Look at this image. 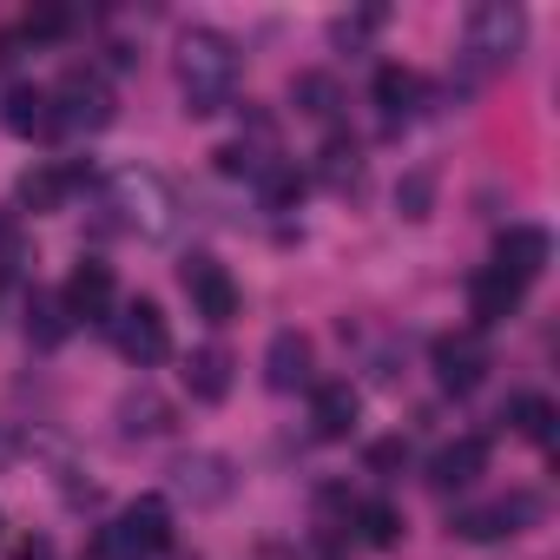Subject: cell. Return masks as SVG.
<instances>
[{
  "mask_svg": "<svg viewBox=\"0 0 560 560\" xmlns=\"http://www.w3.org/2000/svg\"><path fill=\"white\" fill-rule=\"evenodd\" d=\"M178 93H185V113L191 119H211L231 106L237 93V47L211 27H191L185 47H178Z\"/></svg>",
  "mask_w": 560,
  "mask_h": 560,
  "instance_id": "cell-1",
  "label": "cell"
},
{
  "mask_svg": "<svg viewBox=\"0 0 560 560\" xmlns=\"http://www.w3.org/2000/svg\"><path fill=\"white\" fill-rule=\"evenodd\" d=\"M521 40H527V14L514 8V0H481V8H468V40H462V54H468L475 73L508 67V60L521 54Z\"/></svg>",
  "mask_w": 560,
  "mask_h": 560,
  "instance_id": "cell-2",
  "label": "cell"
},
{
  "mask_svg": "<svg viewBox=\"0 0 560 560\" xmlns=\"http://www.w3.org/2000/svg\"><path fill=\"white\" fill-rule=\"evenodd\" d=\"M47 93H54V119L73 126V132H106L119 119V100H113L100 67H67L60 86H47Z\"/></svg>",
  "mask_w": 560,
  "mask_h": 560,
  "instance_id": "cell-3",
  "label": "cell"
},
{
  "mask_svg": "<svg viewBox=\"0 0 560 560\" xmlns=\"http://www.w3.org/2000/svg\"><path fill=\"white\" fill-rule=\"evenodd\" d=\"M534 521H540V494L514 488V494H494V501L462 508V514L448 521V534H462V540H514V534H527Z\"/></svg>",
  "mask_w": 560,
  "mask_h": 560,
  "instance_id": "cell-4",
  "label": "cell"
},
{
  "mask_svg": "<svg viewBox=\"0 0 560 560\" xmlns=\"http://www.w3.org/2000/svg\"><path fill=\"white\" fill-rule=\"evenodd\" d=\"M113 343H119L126 363L152 370V363L172 357V324H165V311H159L152 298H132L126 311H113Z\"/></svg>",
  "mask_w": 560,
  "mask_h": 560,
  "instance_id": "cell-5",
  "label": "cell"
},
{
  "mask_svg": "<svg viewBox=\"0 0 560 560\" xmlns=\"http://www.w3.org/2000/svg\"><path fill=\"white\" fill-rule=\"evenodd\" d=\"M429 370H435V383H442L448 396H468V389H481V383H488L494 357H488L481 330H448V337H435V343H429Z\"/></svg>",
  "mask_w": 560,
  "mask_h": 560,
  "instance_id": "cell-6",
  "label": "cell"
},
{
  "mask_svg": "<svg viewBox=\"0 0 560 560\" xmlns=\"http://www.w3.org/2000/svg\"><path fill=\"white\" fill-rule=\"evenodd\" d=\"M113 205H119V211L145 231V237H165V231H172V211H178L172 185H165L159 172H139V165L113 178Z\"/></svg>",
  "mask_w": 560,
  "mask_h": 560,
  "instance_id": "cell-7",
  "label": "cell"
},
{
  "mask_svg": "<svg viewBox=\"0 0 560 560\" xmlns=\"http://www.w3.org/2000/svg\"><path fill=\"white\" fill-rule=\"evenodd\" d=\"M178 284H185V298H191V311H198L205 324H231V317H237V284H231V270H224L211 250H191V257L178 264Z\"/></svg>",
  "mask_w": 560,
  "mask_h": 560,
  "instance_id": "cell-8",
  "label": "cell"
},
{
  "mask_svg": "<svg viewBox=\"0 0 560 560\" xmlns=\"http://www.w3.org/2000/svg\"><path fill=\"white\" fill-rule=\"evenodd\" d=\"M60 304H67V317L73 324H113V311H119V284H113V264H80L73 277H67V291H60Z\"/></svg>",
  "mask_w": 560,
  "mask_h": 560,
  "instance_id": "cell-9",
  "label": "cell"
},
{
  "mask_svg": "<svg viewBox=\"0 0 560 560\" xmlns=\"http://www.w3.org/2000/svg\"><path fill=\"white\" fill-rule=\"evenodd\" d=\"M547 257H553V244H547L540 224H508L494 237V270H508L514 284H534V277L547 270Z\"/></svg>",
  "mask_w": 560,
  "mask_h": 560,
  "instance_id": "cell-10",
  "label": "cell"
},
{
  "mask_svg": "<svg viewBox=\"0 0 560 560\" xmlns=\"http://www.w3.org/2000/svg\"><path fill=\"white\" fill-rule=\"evenodd\" d=\"M521 298H527V284H514V277L494 270V264H481V270L468 277V317H475V324H508V317L521 311Z\"/></svg>",
  "mask_w": 560,
  "mask_h": 560,
  "instance_id": "cell-11",
  "label": "cell"
},
{
  "mask_svg": "<svg viewBox=\"0 0 560 560\" xmlns=\"http://www.w3.org/2000/svg\"><path fill=\"white\" fill-rule=\"evenodd\" d=\"M357 416H363V402L350 383H311V435L317 442H350Z\"/></svg>",
  "mask_w": 560,
  "mask_h": 560,
  "instance_id": "cell-12",
  "label": "cell"
},
{
  "mask_svg": "<svg viewBox=\"0 0 560 560\" xmlns=\"http://www.w3.org/2000/svg\"><path fill=\"white\" fill-rule=\"evenodd\" d=\"M481 475H488V442H481V435H455V442H442L435 462H429V481H435L442 494L475 488Z\"/></svg>",
  "mask_w": 560,
  "mask_h": 560,
  "instance_id": "cell-13",
  "label": "cell"
},
{
  "mask_svg": "<svg viewBox=\"0 0 560 560\" xmlns=\"http://www.w3.org/2000/svg\"><path fill=\"white\" fill-rule=\"evenodd\" d=\"M172 488L191 508H218L231 494V462L224 455H185V462H172Z\"/></svg>",
  "mask_w": 560,
  "mask_h": 560,
  "instance_id": "cell-14",
  "label": "cell"
},
{
  "mask_svg": "<svg viewBox=\"0 0 560 560\" xmlns=\"http://www.w3.org/2000/svg\"><path fill=\"white\" fill-rule=\"evenodd\" d=\"M264 383L284 389V396L311 383V337H304V330H277V337L264 343Z\"/></svg>",
  "mask_w": 560,
  "mask_h": 560,
  "instance_id": "cell-15",
  "label": "cell"
},
{
  "mask_svg": "<svg viewBox=\"0 0 560 560\" xmlns=\"http://www.w3.org/2000/svg\"><path fill=\"white\" fill-rule=\"evenodd\" d=\"M178 376H185V396H191V402H224V396H231V350L205 343V350L185 357Z\"/></svg>",
  "mask_w": 560,
  "mask_h": 560,
  "instance_id": "cell-16",
  "label": "cell"
},
{
  "mask_svg": "<svg viewBox=\"0 0 560 560\" xmlns=\"http://www.w3.org/2000/svg\"><path fill=\"white\" fill-rule=\"evenodd\" d=\"M8 132L14 139H47V132H60V119H54V93L47 86H14L8 93Z\"/></svg>",
  "mask_w": 560,
  "mask_h": 560,
  "instance_id": "cell-17",
  "label": "cell"
},
{
  "mask_svg": "<svg viewBox=\"0 0 560 560\" xmlns=\"http://www.w3.org/2000/svg\"><path fill=\"white\" fill-rule=\"evenodd\" d=\"M80 178H86L80 165H73V172H67V165H34V172H21L14 198H21V211H60V205H67V191H73Z\"/></svg>",
  "mask_w": 560,
  "mask_h": 560,
  "instance_id": "cell-18",
  "label": "cell"
},
{
  "mask_svg": "<svg viewBox=\"0 0 560 560\" xmlns=\"http://www.w3.org/2000/svg\"><path fill=\"white\" fill-rule=\"evenodd\" d=\"M119 429H126V435H172V402L139 383V389L119 396Z\"/></svg>",
  "mask_w": 560,
  "mask_h": 560,
  "instance_id": "cell-19",
  "label": "cell"
},
{
  "mask_svg": "<svg viewBox=\"0 0 560 560\" xmlns=\"http://www.w3.org/2000/svg\"><path fill=\"white\" fill-rule=\"evenodd\" d=\"M317 178L330 185V191H357L363 185V145L357 139H324V152H317Z\"/></svg>",
  "mask_w": 560,
  "mask_h": 560,
  "instance_id": "cell-20",
  "label": "cell"
},
{
  "mask_svg": "<svg viewBox=\"0 0 560 560\" xmlns=\"http://www.w3.org/2000/svg\"><path fill=\"white\" fill-rule=\"evenodd\" d=\"M67 330H73L67 304H60L54 291H34V298H27V343H34V350H60Z\"/></svg>",
  "mask_w": 560,
  "mask_h": 560,
  "instance_id": "cell-21",
  "label": "cell"
},
{
  "mask_svg": "<svg viewBox=\"0 0 560 560\" xmlns=\"http://www.w3.org/2000/svg\"><path fill=\"white\" fill-rule=\"evenodd\" d=\"M376 106H383V119H409L416 113V100H422V80L409 73V67H376Z\"/></svg>",
  "mask_w": 560,
  "mask_h": 560,
  "instance_id": "cell-22",
  "label": "cell"
},
{
  "mask_svg": "<svg viewBox=\"0 0 560 560\" xmlns=\"http://www.w3.org/2000/svg\"><path fill=\"white\" fill-rule=\"evenodd\" d=\"M291 106H298L304 119H324V126H330V119L343 113V93H337L330 73H298V80H291Z\"/></svg>",
  "mask_w": 560,
  "mask_h": 560,
  "instance_id": "cell-23",
  "label": "cell"
},
{
  "mask_svg": "<svg viewBox=\"0 0 560 560\" xmlns=\"http://www.w3.org/2000/svg\"><path fill=\"white\" fill-rule=\"evenodd\" d=\"M501 422L521 435V442H553V402L547 396H508V409H501Z\"/></svg>",
  "mask_w": 560,
  "mask_h": 560,
  "instance_id": "cell-24",
  "label": "cell"
},
{
  "mask_svg": "<svg viewBox=\"0 0 560 560\" xmlns=\"http://www.w3.org/2000/svg\"><path fill=\"white\" fill-rule=\"evenodd\" d=\"M350 521H357V534H363L370 547H396V540H402V514H396L389 501H357Z\"/></svg>",
  "mask_w": 560,
  "mask_h": 560,
  "instance_id": "cell-25",
  "label": "cell"
},
{
  "mask_svg": "<svg viewBox=\"0 0 560 560\" xmlns=\"http://www.w3.org/2000/svg\"><path fill=\"white\" fill-rule=\"evenodd\" d=\"M396 211H402L409 224H422V218L435 211V172H429V165L402 172V185H396Z\"/></svg>",
  "mask_w": 560,
  "mask_h": 560,
  "instance_id": "cell-26",
  "label": "cell"
},
{
  "mask_svg": "<svg viewBox=\"0 0 560 560\" xmlns=\"http://www.w3.org/2000/svg\"><path fill=\"white\" fill-rule=\"evenodd\" d=\"M257 191H264V205H270V211H291V205L304 198V172L277 159V165H270V172L257 178Z\"/></svg>",
  "mask_w": 560,
  "mask_h": 560,
  "instance_id": "cell-27",
  "label": "cell"
},
{
  "mask_svg": "<svg viewBox=\"0 0 560 560\" xmlns=\"http://www.w3.org/2000/svg\"><path fill=\"white\" fill-rule=\"evenodd\" d=\"M363 462H370V475H402L409 468V442L402 435H383V442H370Z\"/></svg>",
  "mask_w": 560,
  "mask_h": 560,
  "instance_id": "cell-28",
  "label": "cell"
},
{
  "mask_svg": "<svg viewBox=\"0 0 560 560\" xmlns=\"http://www.w3.org/2000/svg\"><path fill=\"white\" fill-rule=\"evenodd\" d=\"M67 27H73V14H67V8H34V14L21 21V34H27V40H60Z\"/></svg>",
  "mask_w": 560,
  "mask_h": 560,
  "instance_id": "cell-29",
  "label": "cell"
},
{
  "mask_svg": "<svg viewBox=\"0 0 560 560\" xmlns=\"http://www.w3.org/2000/svg\"><path fill=\"white\" fill-rule=\"evenodd\" d=\"M27 264V250H21V224L14 218H0V277H14Z\"/></svg>",
  "mask_w": 560,
  "mask_h": 560,
  "instance_id": "cell-30",
  "label": "cell"
},
{
  "mask_svg": "<svg viewBox=\"0 0 560 560\" xmlns=\"http://www.w3.org/2000/svg\"><path fill=\"white\" fill-rule=\"evenodd\" d=\"M21 560H54V547L47 540H21Z\"/></svg>",
  "mask_w": 560,
  "mask_h": 560,
  "instance_id": "cell-31",
  "label": "cell"
},
{
  "mask_svg": "<svg viewBox=\"0 0 560 560\" xmlns=\"http://www.w3.org/2000/svg\"><path fill=\"white\" fill-rule=\"evenodd\" d=\"M8 455H14V442H8V435H0V462H8Z\"/></svg>",
  "mask_w": 560,
  "mask_h": 560,
  "instance_id": "cell-32",
  "label": "cell"
}]
</instances>
